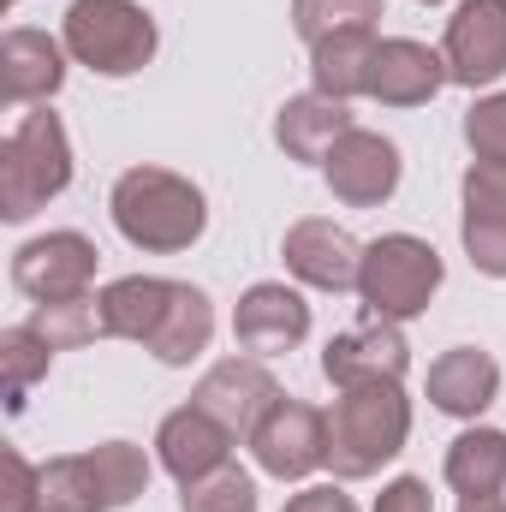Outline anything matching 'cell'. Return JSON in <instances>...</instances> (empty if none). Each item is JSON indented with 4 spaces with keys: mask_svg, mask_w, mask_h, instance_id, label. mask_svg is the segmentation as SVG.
I'll list each match as a JSON object with an SVG mask.
<instances>
[{
    "mask_svg": "<svg viewBox=\"0 0 506 512\" xmlns=\"http://www.w3.org/2000/svg\"><path fill=\"white\" fill-rule=\"evenodd\" d=\"M108 209H114L120 239L137 245V251H149V256L191 251L203 239V227H209L203 191L185 173H173V167H126L114 179Z\"/></svg>",
    "mask_w": 506,
    "mask_h": 512,
    "instance_id": "6da1fadb",
    "label": "cell"
},
{
    "mask_svg": "<svg viewBox=\"0 0 506 512\" xmlns=\"http://www.w3.org/2000/svg\"><path fill=\"white\" fill-rule=\"evenodd\" d=\"M405 435H411V399L399 393V382L340 387L328 411V465L340 483L376 477L387 459L405 453Z\"/></svg>",
    "mask_w": 506,
    "mask_h": 512,
    "instance_id": "7a4b0ae2",
    "label": "cell"
},
{
    "mask_svg": "<svg viewBox=\"0 0 506 512\" xmlns=\"http://www.w3.org/2000/svg\"><path fill=\"white\" fill-rule=\"evenodd\" d=\"M72 185V143L60 114L36 108L0 143V215L6 221H30L36 209H48V197H60Z\"/></svg>",
    "mask_w": 506,
    "mask_h": 512,
    "instance_id": "3957f363",
    "label": "cell"
},
{
    "mask_svg": "<svg viewBox=\"0 0 506 512\" xmlns=\"http://www.w3.org/2000/svg\"><path fill=\"white\" fill-rule=\"evenodd\" d=\"M60 42L78 66L102 78H131L155 60V18L137 0H72Z\"/></svg>",
    "mask_w": 506,
    "mask_h": 512,
    "instance_id": "277c9868",
    "label": "cell"
},
{
    "mask_svg": "<svg viewBox=\"0 0 506 512\" xmlns=\"http://www.w3.org/2000/svg\"><path fill=\"white\" fill-rule=\"evenodd\" d=\"M441 256L423 245L417 233H387L376 245H364V268H358V298L381 322H411L429 310V298L441 292Z\"/></svg>",
    "mask_w": 506,
    "mask_h": 512,
    "instance_id": "5b68a950",
    "label": "cell"
},
{
    "mask_svg": "<svg viewBox=\"0 0 506 512\" xmlns=\"http://www.w3.org/2000/svg\"><path fill=\"white\" fill-rule=\"evenodd\" d=\"M251 459H256V471H268L280 483L310 477L316 465H328V411L280 393L268 405V417L251 429Z\"/></svg>",
    "mask_w": 506,
    "mask_h": 512,
    "instance_id": "8992f818",
    "label": "cell"
},
{
    "mask_svg": "<svg viewBox=\"0 0 506 512\" xmlns=\"http://www.w3.org/2000/svg\"><path fill=\"white\" fill-rule=\"evenodd\" d=\"M96 262L102 251L84 239V233H42L30 245L12 251V286L36 304L48 298H84L90 280H96Z\"/></svg>",
    "mask_w": 506,
    "mask_h": 512,
    "instance_id": "52a82bcc",
    "label": "cell"
},
{
    "mask_svg": "<svg viewBox=\"0 0 506 512\" xmlns=\"http://www.w3.org/2000/svg\"><path fill=\"white\" fill-rule=\"evenodd\" d=\"M441 60L447 78L465 90L506 78V0H459V12L447 18Z\"/></svg>",
    "mask_w": 506,
    "mask_h": 512,
    "instance_id": "ba28073f",
    "label": "cell"
},
{
    "mask_svg": "<svg viewBox=\"0 0 506 512\" xmlns=\"http://www.w3.org/2000/svg\"><path fill=\"white\" fill-rule=\"evenodd\" d=\"M399 149L381 137V131H364L352 126L334 149H328V161H322V179H328V191L346 203V209H376L387 203L393 191H399Z\"/></svg>",
    "mask_w": 506,
    "mask_h": 512,
    "instance_id": "9c48e42d",
    "label": "cell"
},
{
    "mask_svg": "<svg viewBox=\"0 0 506 512\" xmlns=\"http://www.w3.org/2000/svg\"><path fill=\"white\" fill-rule=\"evenodd\" d=\"M233 441H239V435H233L227 423H215L203 405H179V411H167L161 429H155V459H161V471L185 489V483H197V477L233 465Z\"/></svg>",
    "mask_w": 506,
    "mask_h": 512,
    "instance_id": "30bf717a",
    "label": "cell"
},
{
    "mask_svg": "<svg viewBox=\"0 0 506 512\" xmlns=\"http://www.w3.org/2000/svg\"><path fill=\"white\" fill-rule=\"evenodd\" d=\"M286 268L304 280V286H316V292H358V268H364V245L340 227V221H292L286 227Z\"/></svg>",
    "mask_w": 506,
    "mask_h": 512,
    "instance_id": "8fae6325",
    "label": "cell"
},
{
    "mask_svg": "<svg viewBox=\"0 0 506 512\" xmlns=\"http://www.w3.org/2000/svg\"><path fill=\"white\" fill-rule=\"evenodd\" d=\"M310 334V304L304 292H292L286 280H256L233 310V340L251 358H280Z\"/></svg>",
    "mask_w": 506,
    "mask_h": 512,
    "instance_id": "7c38bea8",
    "label": "cell"
},
{
    "mask_svg": "<svg viewBox=\"0 0 506 512\" xmlns=\"http://www.w3.org/2000/svg\"><path fill=\"white\" fill-rule=\"evenodd\" d=\"M405 364H411V346H405L399 322H381V316L358 322V328H346V334H334L328 352H322V376H328L334 387L399 382Z\"/></svg>",
    "mask_w": 506,
    "mask_h": 512,
    "instance_id": "4fadbf2b",
    "label": "cell"
},
{
    "mask_svg": "<svg viewBox=\"0 0 506 512\" xmlns=\"http://www.w3.org/2000/svg\"><path fill=\"white\" fill-rule=\"evenodd\" d=\"M280 399V382L262 370V358H221L197 393H191V405H203L215 423H227L233 435H245L251 441V429L268 417V405Z\"/></svg>",
    "mask_w": 506,
    "mask_h": 512,
    "instance_id": "5bb4252c",
    "label": "cell"
},
{
    "mask_svg": "<svg viewBox=\"0 0 506 512\" xmlns=\"http://www.w3.org/2000/svg\"><path fill=\"white\" fill-rule=\"evenodd\" d=\"M441 84H453V78H447V60L435 48H423L411 36H387V42H376L364 96H376L381 108H423L441 96Z\"/></svg>",
    "mask_w": 506,
    "mask_h": 512,
    "instance_id": "9a60e30c",
    "label": "cell"
},
{
    "mask_svg": "<svg viewBox=\"0 0 506 512\" xmlns=\"http://www.w3.org/2000/svg\"><path fill=\"white\" fill-rule=\"evenodd\" d=\"M465 251L483 274L506 280V167L501 161H471L465 173Z\"/></svg>",
    "mask_w": 506,
    "mask_h": 512,
    "instance_id": "2e32d148",
    "label": "cell"
},
{
    "mask_svg": "<svg viewBox=\"0 0 506 512\" xmlns=\"http://www.w3.org/2000/svg\"><path fill=\"white\" fill-rule=\"evenodd\" d=\"M66 84V42L48 30H6L0 36V90L6 102H48Z\"/></svg>",
    "mask_w": 506,
    "mask_h": 512,
    "instance_id": "e0dca14e",
    "label": "cell"
},
{
    "mask_svg": "<svg viewBox=\"0 0 506 512\" xmlns=\"http://www.w3.org/2000/svg\"><path fill=\"white\" fill-rule=\"evenodd\" d=\"M501 393V364L483 346H453L429 364V399L447 417H483Z\"/></svg>",
    "mask_w": 506,
    "mask_h": 512,
    "instance_id": "ac0fdd59",
    "label": "cell"
},
{
    "mask_svg": "<svg viewBox=\"0 0 506 512\" xmlns=\"http://www.w3.org/2000/svg\"><path fill=\"white\" fill-rule=\"evenodd\" d=\"M352 131V102H334L322 90L310 96H292L274 120V143L292 155V161H328V149Z\"/></svg>",
    "mask_w": 506,
    "mask_h": 512,
    "instance_id": "d6986e66",
    "label": "cell"
},
{
    "mask_svg": "<svg viewBox=\"0 0 506 512\" xmlns=\"http://www.w3.org/2000/svg\"><path fill=\"white\" fill-rule=\"evenodd\" d=\"M209 340H215V304H209V292L173 280V298H167V310H161V322H155V334H149V352L179 370V364L203 358Z\"/></svg>",
    "mask_w": 506,
    "mask_h": 512,
    "instance_id": "ffe728a7",
    "label": "cell"
},
{
    "mask_svg": "<svg viewBox=\"0 0 506 512\" xmlns=\"http://www.w3.org/2000/svg\"><path fill=\"white\" fill-rule=\"evenodd\" d=\"M167 298H173V280H161V274H126V280H114V286L102 292V334H108V340H137V346H149V334H155Z\"/></svg>",
    "mask_w": 506,
    "mask_h": 512,
    "instance_id": "44dd1931",
    "label": "cell"
},
{
    "mask_svg": "<svg viewBox=\"0 0 506 512\" xmlns=\"http://www.w3.org/2000/svg\"><path fill=\"white\" fill-rule=\"evenodd\" d=\"M376 42H381L376 30H340V36L316 42V48H310V78H316V90H322V96H334V102L364 96V90H370Z\"/></svg>",
    "mask_w": 506,
    "mask_h": 512,
    "instance_id": "7402d4cb",
    "label": "cell"
},
{
    "mask_svg": "<svg viewBox=\"0 0 506 512\" xmlns=\"http://www.w3.org/2000/svg\"><path fill=\"white\" fill-rule=\"evenodd\" d=\"M447 483H453L459 501L501 495L506 489V429H465L447 447Z\"/></svg>",
    "mask_w": 506,
    "mask_h": 512,
    "instance_id": "603a6c76",
    "label": "cell"
},
{
    "mask_svg": "<svg viewBox=\"0 0 506 512\" xmlns=\"http://www.w3.org/2000/svg\"><path fill=\"white\" fill-rule=\"evenodd\" d=\"M42 512H108L90 453H66L42 465Z\"/></svg>",
    "mask_w": 506,
    "mask_h": 512,
    "instance_id": "cb8c5ba5",
    "label": "cell"
},
{
    "mask_svg": "<svg viewBox=\"0 0 506 512\" xmlns=\"http://www.w3.org/2000/svg\"><path fill=\"white\" fill-rule=\"evenodd\" d=\"M30 328L54 346V352H72V346H84V340H96L102 334V298H48V304H36L30 310Z\"/></svg>",
    "mask_w": 506,
    "mask_h": 512,
    "instance_id": "d4e9b609",
    "label": "cell"
},
{
    "mask_svg": "<svg viewBox=\"0 0 506 512\" xmlns=\"http://www.w3.org/2000/svg\"><path fill=\"white\" fill-rule=\"evenodd\" d=\"M90 465H96L102 507L108 512L131 507V501L149 489V459H143V447H131V441H102V447H90Z\"/></svg>",
    "mask_w": 506,
    "mask_h": 512,
    "instance_id": "484cf974",
    "label": "cell"
},
{
    "mask_svg": "<svg viewBox=\"0 0 506 512\" xmlns=\"http://www.w3.org/2000/svg\"><path fill=\"white\" fill-rule=\"evenodd\" d=\"M381 0H292V30L316 48L340 30H376Z\"/></svg>",
    "mask_w": 506,
    "mask_h": 512,
    "instance_id": "4316f807",
    "label": "cell"
},
{
    "mask_svg": "<svg viewBox=\"0 0 506 512\" xmlns=\"http://www.w3.org/2000/svg\"><path fill=\"white\" fill-rule=\"evenodd\" d=\"M48 358H54V346H48L30 322H18V328L0 334V376H6V405H12V411L24 405L30 387L48 376Z\"/></svg>",
    "mask_w": 506,
    "mask_h": 512,
    "instance_id": "83f0119b",
    "label": "cell"
},
{
    "mask_svg": "<svg viewBox=\"0 0 506 512\" xmlns=\"http://www.w3.org/2000/svg\"><path fill=\"white\" fill-rule=\"evenodd\" d=\"M179 507H185V512H256V483H251V471L221 465V471H209V477L185 483Z\"/></svg>",
    "mask_w": 506,
    "mask_h": 512,
    "instance_id": "f1b7e54d",
    "label": "cell"
},
{
    "mask_svg": "<svg viewBox=\"0 0 506 512\" xmlns=\"http://www.w3.org/2000/svg\"><path fill=\"white\" fill-rule=\"evenodd\" d=\"M465 143H471L477 161H501L506 167V96L501 90L465 108Z\"/></svg>",
    "mask_w": 506,
    "mask_h": 512,
    "instance_id": "f546056e",
    "label": "cell"
},
{
    "mask_svg": "<svg viewBox=\"0 0 506 512\" xmlns=\"http://www.w3.org/2000/svg\"><path fill=\"white\" fill-rule=\"evenodd\" d=\"M0 512H42V465H30L24 453H6V495Z\"/></svg>",
    "mask_w": 506,
    "mask_h": 512,
    "instance_id": "4dcf8cb0",
    "label": "cell"
},
{
    "mask_svg": "<svg viewBox=\"0 0 506 512\" xmlns=\"http://www.w3.org/2000/svg\"><path fill=\"white\" fill-rule=\"evenodd\" d=\"M376 512H435L429 483H417V477H393V483L376 495Z\"/></svg>",
    "mask_w": 506,
    "mask_h": 512,
    "instance_id": "1f68e13d",
    "label": "cell"
},
{
    "mask_svg": "<svg viewBox=\"0 0 506 512\" xmlns=\"http://www.w3.org/2000/svg\"><path fill=\"white\" fill-rule=\"evenodd\" d=\"M286 512H358V507H352V495H340L334 483H310V489H298V495L286 501Z\"/></svg>",
    "mask_w": 506,
    "mask_h": 512,
    "instance_id": "d6a6232c",
    "label": "cell"
},
{
    "mask_svg": "<svg viewBox=\"0 0 506 512\" xmlns=\"http://www.w3.org/2000/svg\"><path fill=\"white\" fill-rule=\"evenodd\" d=\"M459 512H506L501 495H471V501H459Z\"/></svg>",
    "mask_w": 506,
    "mask_h": 512,
    "instance_id": "836d02e7",
    "label": "cell"
},
{
    "mask_svg": "<svg viewBox=\"0 0 506 512\" xmlns=\"http://www.w3.org/2000/svg\"><path fill=\"white\" fill-rule=\"evenodd\" d=\"M423 6H447V0H423Z\"/></svg>",
    "mask_w": 506,
    "mask_h": 512,
    "instance_id": "e575fe53",
    "label": "cell"
},
{
    "mask_svg": "<svg viewBox=\"0 0 506 512\" xmlns=\"http://www.w3.org/2000/svg\"><path fill=\"white\" fill-rule=\"evenodd\" d=\"M12 6H18V0H12Z\"/></svg>",
    "mask_w": 506,
    "mask_h": 512,
    "instance_id": "d590c367",
    "label": "cell"
}]
</instances>
